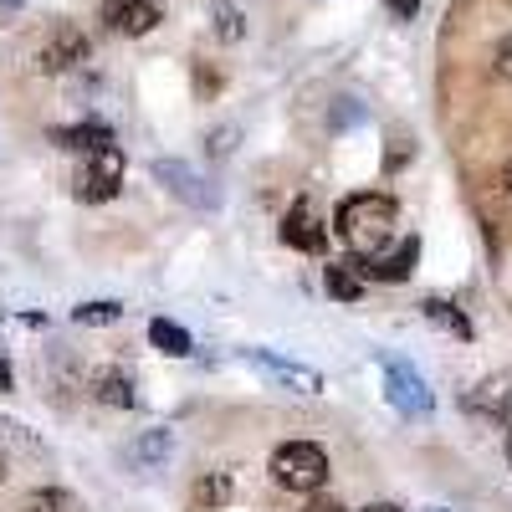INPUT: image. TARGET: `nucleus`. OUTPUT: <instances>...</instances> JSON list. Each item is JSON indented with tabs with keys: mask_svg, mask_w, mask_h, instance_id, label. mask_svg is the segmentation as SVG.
Instances as JSON below:
<instances>
[{
	"mask_svg": "<svg viewBox=\"0 0 512 512\" xmlns=\"http://www.w3.org/2000/svg\"><path fill=\"white\" fill-rule=\"evenodd\" d=\"M123 185V149L118 144H103L93 154H82V169H77V200H88V205H103L113 200Z\"/></svg>",
	"mask_w": 512,
	"mask_h": 512,
	"instance_id": "3",
	"label": "nucleus"
},
{
	"mask_svg": "<svg viewBox=\"0 0 512 512\" xmlns=\"http://www.w3.org/2000/svg\"><path fill=\"white\" fill-rule=\"evenodd\" d=\"M231 502V477L226 472H205L190 492V512H221Z\"/></svg>",
	"mask_w": 512,
	"mask_h": 512,
	"instance_id": "12",
	"label": "nucleus"
},
{
	"mask_svg": "<svg viewBox=\"0 0 512 512\" xmlns=\"http://www.w3.org/2000/svg\"><path fill=\"white\" fill-rule=\"evenodd\" d=\"M359 512H400V507H390V502H369V507H359Z\"/></svg>",
	"mask_w": 512,
	"mask_h": 512,
	"instance_id": "23",
	"label": "nucleus"
},
{
	"mask_svg": "<svg viewBox=\"0 0 512 512\" xmlns=\"http://www.w3.org/2000/svg\"><path fill=\"white\" fill-rule=\"evenodd\" d=\"M93 400H103V405H118V410H134V379H128L118 364H108V369H98L93 374Z\"/></svg>",
	"mask_w": 512,
	"mask_h": 512,
	"instance_id": "11",
	"label": "nucleus"
},
{
	"mask_svg": "<svg viewBox=\"0 0 512 512\" xmlns=\"http://www.w3.org/2000/svg\"><path fill=\"white\" fill-rule=\"evenodd\" d=\"M169 456V431H149L144 441H134V461L139 466H159Z\"/></svg>",
	"mask_w": 512,
	"mask_h": 512,
	"instance_id": "17",
	"label": "nucleus"
},
{
	"mask_svg": "<svg viewBox=\"0 0 512 512\" xmlns=\"http://www.w3.org/2000/svg\"><path fill=\"white\" fill-rule=\"evenodd\" d=\"M62 149H77V154H93V149H103V144H113V134L103 123H72V128H57L52 134Z\"/></svg>",
	"mask_w": 512,
	"mask_h": 512,
	"instance_id": "13",
	"label": "nucleus"
},
{
	"mask_svg": "<svg viewBox=\"0 0 512 512\" xmlns=\"http://www.w3.org/2000/svg\"><path fill=\"white\" fill-rule=\"evenodd\" d=\"M251 369H262L272 384H282V390H292V395H318L323 390V374L318 369H308V364H287V359H277V354H241Z\"/></svg>",
	"mask_w": 512,
	"mask_h": 512,
	"instance_id": "5",
	"label": "nucleus"
},
{
	"mask_svg": "<svg viewBox=\"0 0 512 512\" xmlns=\"http://www.w3.org/2000/svg\"><path fill=\"white\" fill-rule=\"evenodd\" d=\"M384 384H390V405L400 415H431V390L405 359H384Z\"/></svg>",
	"mask_w": 512,
	"mask_h": 512,
	"instance_id": "4",
	"label": "nucleus"
},
{
	"mask_svg": "<svg viewBox=\"0 0 512 512\" xmlns=\"http://www.w3.org/2000/svg\"><path fill=\"white\" fill-rule=\"evenodd\" d=\"M149 344L159 349V354H169V359H185L195 344H190V333L180 328V323H169V318H154L149 323Z\"/></svg>",
	"mask_w": 512,
	"mask_h": 512,
	"instance_id": "14",
	"label": "nucleus"
},
{
	"mask_svg": "<svg viewBox=\"0 0 512 512\" xmlns=\"http://www.w3.org/2000/svg\"><path fill=\"white\" fill-rule=\"evenodd\" d=\"M67 507H72V497L57 492V487H41V492H31V497L21 502V512H67Z\"/></svg>",
	"mask_w": 512,
	"mask_h": 512,
	"instance_id": "18",
	"label": "nucleus"
},
{
	"mask_svg": "<svg viewBox=\"0 0 512 512\" xmlns=\"http://www.w3.org/2000/svg\"><path fill=\"white\" fill-rule=\"evenodd\" d=\"M303 512H349V507H344V502H333V497H313Z\"/></svg>",
	"mask_w": 512,
	"mask_h": 512,
	"instance_id": "21",
	"label": "nucleus"
},
{
	"mask_svg": "<svg viewBox=\"0 0 512 512\" xmlns=\"http://www.w3.org/2000/svg\"><path fill=\"white\" fill-rule=\"evenodd\" d=\"M0 390H11V369H6V359H0Z\"/></svg>",
	"mask_w": 512,
	"mask_h": 512,
	"instance_id": "24",
	"label": "nucleus"
},
{
	"mask_svg": "<svg viewBox=\"0 0 512 512\" xmlns=\"http://www.w3.org/2000/svg\"><path fill=\"white\" fill-rule=\"evenodd\" d=\"M415 262H420V241L415 236H405L390 256H374V262H354L364 277H374V282H405L410 272H415Z\"/></svg>",
	"mask_w": 512,
	"mask_h": 512,
	"instance_id": "10",
	"label": "nucleus"
},
{
	"mask_svg": "<svg viewBox=\"0 0 512 512\" xmlns=\"http://www.w3.org/2000/svg\"><path fill=\"white\" fill-rule=\"evenodd\" d=\"M282 241H287L292 251H303V256H318V251L328 246V231H323V221H318L313 200H297L287 216H282Z\"/></svg>",
	"mask_w": 512,
	"mask_h": 512,
	"instance_id": "6",
	"label": "nucleus"
},
{
	"mask_svg": "<svg viewBox=\"0 0 512 512\" xmlns=\"http://www.w3.org/2000/svg\"><path fill=\"white\" fill-rule=\"evenodd\" d=\"M103 21L118 36H144L159 26V0H103Z\"/></svg>",
	"mask_w": 512,
	"mask_h": 512,
	"instance_id": "9",
	"label": "nucleus"
},
{
	"mask_svg": "<svg viewBox=\"0 0 512 512\" xmlns=\"http://www.w3.org/2000/svg\"><path fill=\"white\" fill-rule=\"evenodd\" d=\"M502 190H507V195H512V164H507V169H502Z\"/></svg>",
	"mask_w": 512,
	"mask_h": 512,
	"instance_id": "26",
	"label": "nucleus"
},
{
	"mask_svg": "<svg viewBox=\"0 0 512 512\" xmlns=\"http://www.w3.org/2000/svg\"><path fill=\"white\" fill-rule=\"evenodd\" d=\"M154 180H164L169 190H175L185 205H195V210H210V205H216V190H210V185L195 175V169L180 164V159H159V164H154Z\"/></svg>",
	"mask_w": 512,
	"mask_h": 512,
	"instance_id": "8",
	"label": "nucleus"
},
{
	"mask_svg": "<svg viewBox=\"0 0 512 512\" xmlns=\"http://www.w3.org/2000/svg\"><path fill=\"white\" fill-rule=\"evenodd\" d=\"M395 231H400V210H395L390 195L364 190V195H349L338 205V236H344V246L359 262H374V256L390 251Z\"/></svg>",
	"mask_w": 512,
	"mask_h": 512,
	"instance_id": "1",
	"label": "nucleus"
},
{
	"mask_svg": "<svg viewBox=\"0 0 512 512\" xmlns=\"http://www.w3.org/2000/svg\"><path fill=\"white\" fill-rule=\"evenodd\" d=\"M26 6V0H0V11H21Z\"/></svg>",
	"mask_w": 512,
	"mask_h": 512,
	"instance_id": "25",
	"label": "nucleus"
},
{
	"mask_svg": "<svg viewBox=\"0 0 512 512\" xmlns=\"http://www.w3.org/2000/svg\"><path fill=\"white\" fill-rule=\"evenodd\" d=\"M425 318L431 323H441L451 338H472V323H466V313H456L446 297H431V303H425Z\"/></svg>",
	"mask_w": 512,
	"mask_h": 512,
	"instance_id": "15",
	"label": "nucleus"
},
{
	"mask_svg": "<svg viewBox=\"0 0 512 512\" xmlns=\"http://www.w3.org/2000/svg\"><path fill=\"white\" fill-rule=\"evenodd\" d=\"M328 292H333V297H344V303H359V297H364V277L354 272V262L328 267Z\"/></svg>",
	"mask_w": 512,
	"mask_h": 512,
	"instance_id": "16",
	"label": "nucleus"
},
{
	"mask_svg": "<svg viewBox=\"0 0 512 512\" xmlns=\"http://www.w3.org/2000/svg\"><path fill=\"white\" fill-rule=\"evenodd\" d=\"M72 318H77V323H88V328H103V323H118L123 308H118V303H82Z\"/></svg>",
	"mask_w": 512,
	"mask_h": 512,
	"instance_id": "19",
	"label": "nucleus"
},
{
	"mask_svg": "<svg viewBox=\"0 0 512 512\" xmlns=\"http://www.w3.org/2000/svg\"><path fill=\"white\" fill-rule=\"evenodd\" d=\"M272 477L287 492H318L328 482V451L318 441H282L272 451Z\"/></svg>",
	"mask_w": 512,
	"mask_h": 512,
	"instance_id": "2",
	"label": "nucleus"
},
{
	"mask_svg": "<svg viewBox=\"0 0 512 512\" xmlns=\"http://www.w3.org/2000/svg\"><path fill=\"white\" fill-rule=\"evenodd\" d=\"M390 11H395L400 21H410V16L420 11V0H390Z\"/></svg>",
	"mask_w": 512,
	"mask_h": 512,
	"instance_id": "22",
	"label": "nucleus"
},
{
	"mask_svg": "<svg viewBox=\"0 0 512 512\" xmlns=\"http://www.w3.org/2000/svg\"><path fill=\"white\" fill-rule=\"evenodd\" d=\"M77 62H88V36H82L77 26H57L36 52V72H67Z\"/></svg>",
	"mask_w": 512,
	"mask_h": 512,
	"instance_id": "7",
	"label": "nucleus"
},
{
	"mask_svg": "<svg viewBox=\"0 0 512 512\" xmlns=\"http://www.w3.org/2000/svg\"><path fill=\"white\" fill-rule=\"evenodd\" d=\"M497 72H502V77L512 82V31H507V36L497 41Z\"/></svg>",
	"mask_w": 512,
	"mask_h": 512,
	"instance_id": "20",
	"label": "nucleus"
},
{
	"mask_svg": "<svg viewBox=\"0 0 512 512\" xmlns=\"http://www.w3.org/2000/svg\"><path fill=\"white\" fill-rule=\"evenodd\" d=\"M507 456H512V431H507Z\"/></svg>",
	"mask_w": 512,
	"mask_h": 512,
	"instance_id": "27",
	"label": "nucleus"
}]
</instances>
